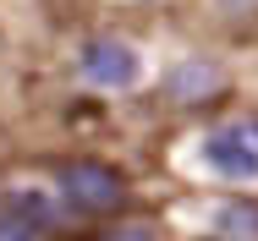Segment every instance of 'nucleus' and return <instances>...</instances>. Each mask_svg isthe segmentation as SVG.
I'll return each mask as SVG.
<instances>
[{
	"mask_svg": "<svg viewBox=\"0 0 258 241\" xmlns=\"http://www.w3.org/2000/svg\"><path fill=\"white\" fill-rule=\"evenodd\" d=\"M60 192L72 208H83V214H104V208H115L126 187H121V176L110 170V165H94V159H77V165H66L60 170Z\"/></svg>",
	"mask_w": 258,
	"mask_h": 241,
	"instance_id": "obj_1",
	"label": "nucleus"
},
{
	"mask_svg": "<svg viewBox=\"0 0 258 241\" xmlns=\"http://www.w3.org/2000/svg\"><path fill=\"white\" fill-rule=\"evenodd\" d=\"M204 165H214L220 176H236V181H253L258 176V126H220L204 137Z\"/></svg>",
	"mask_w": 258,
	"mask_h": 241,
	"instance_id": "obj_2",
	"label": "nucleus"
},
{
	"mask_svg": "<svg viewBox=\"0 0 258 241\" xmlns=\"http://www.w3.org/2000/svg\"><path fill=\"white\" fill-rule=\"evenodd\" d=\"M83 77L94 88H132L138 83V49L121 39H99L83 49Z\"/></svg>",
	"mask_w": 258,
	"mask_h": 241,
	"instance_id": "obj_3",
	"label": "nucleus"
},
{
	"mask_svg": "<svg viewBox=\"0 0 258 241\" xmlns=\"http://www.w3.org/2000/svg\"><path fill=\"white\" fill-rule=\"evenodd\" d=\"M50 225H55V208L39 192H17L0 203V241H39L50 236Z\"/></svg>",
	"mask_w": 258,
	"mask_h": 241,
	"instance_id": "obj_4",
	"label": "nucleus"
},
{
	"mask_svg": "<svg viewBox=\"0 0 258 241\" xmlns=\"http://www.w3.org/2000/svg\"><path fill=\"white\" fill-rule=\"evenodd\" d=\"M220 88H225V83H220V71L204 66V60H198V66H176V71H170V99H181V104H187V99H209V94H220Z\"/></svg>",
	"mask_w": 258,
	"mask_h": 241,
	"instance_id": "obj_5",
	"label": "nucleus"
},
{
	"mask_svg": "<svg viewBox=\"0 0 258 241\" xmlns=\"http://www.w3.org/2000/svg\"><path fill=\"white\" fill-rule=\"evenodd\" d=\"M220 230H231V236H258V208L253 203H231V208L220 214Z\"/></svg>",
	"mask_w": 258,
	"mask_h": 241,
	"instance_id": "obj_6",
	"label": "nucleus"
}]
</instances>
